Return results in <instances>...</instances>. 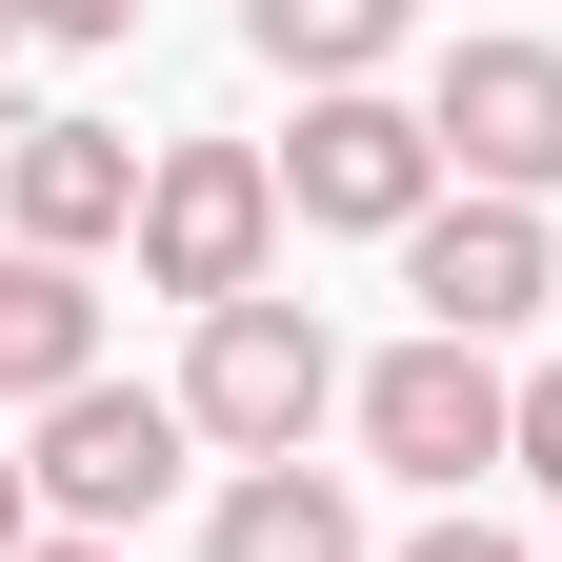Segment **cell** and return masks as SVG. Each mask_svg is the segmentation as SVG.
<instances>
[{"instance_id": "obj_1", "label": "cell", "mask_w": 562, "mask_h": 562, "mask_svg": "<svg viewBox=\"0 0 562 562\" xmlns=\"http://www.w3.org/2000/svg\"><path fill=\"white\" fill-rule=\"evenodd\" d=\"M442 121L422 101H382V81H341V101H302V140H281V222H341V241H422L442 222Z\"/></svg>"}, {"instance_id": "obj_2", "label": "cell", "mask_w": 562, "mask_h": 562, "mask_svg": "<svg viewBox=\"0 0 562 562\" xmlns=\"http://www.w3.org/2000/svg\"><path fill=\"white\" fill-rule=\"evenodd\" d=\"M322 402H341V341L281 302V281H261V302H222V322L181 341V422H201L222 462H302V442H322Z\"/></svg>"}, {"instance_id": "obj_3", "label": "cell", "mask_w": 562, "mask_h": 562, "mask_svg": "<svg viewBox=\"0 0 562 562\" xmlns=\"http://www.w3.org/2000/svg\"><path fill=\"white\" fill-rule=\"evenodd\" d=\"M341 402H362V462H382V482H422V503H462L482 462H522V382L482 362V341H382Z\"/></svg>"}, {"instance_id": "obj_4", "label": "cell", "mask_w": 562, "mask_h": 562, "mask_svg": "<svg viewBox=\"0 0 562 562\" xmlns=\"http://www.w3.org/2000/svg\"><path fill=\"white\" fill-rule=\"evenodd\" d=\"M261 261H281V161L261 140H161V181H140V281L161 302H261Z\"/></svg>"}, {"instance_id": "obj_5", "label": "cell", "mask_w": 562, "mask_h": 562, "mask_svg": "<svg viewBox=\"0 0 562 562\" xmlns=\"http://www.w3.org/2000/svg\"><path fill=\"white\" fill-rule=\"evenodd\" d=\"M422 121H442L462 201H562V41H442Z\"/></svg>"}, {"instance_id": "obj_6", "label": "cell", "mask_w": 562, "mask_h": 562, "mask_svg": "<svg viewBox=\"0 0 562 562\" xmlns=\"http://www.w3.org/2000/svg\"><path fill=\"white\" fill-rule=\"evenodd\" d=\"M181 442H201L181 402H140V382H81V402H41V422H21V482H41V522L121 542V522L181 482Z\"/></svg>"}, {"instance_id": "obj_7", "label": "cell", "mask_w": 562, "mask_h": 562, "mask_svg": "<svg viewBox=\"0 0 562 562\" xmlns=\"http://www.w3.org/2000/svg\"><path fill=\"white\" fill-rule=\"evenodd\" d=\"M402 302H422V341H522V322L562 302L542 201H442V222L402 241Z\"/></svg>"}, {"instance_id": "obj_8", "label": "cell", "mask_w": 562, "mask_h": 562, "mask_svg": "<svg viewBox=\"0 0 562 562\" xmlns=\"http://www.w3.org/2000/svg\"><path fill=\"white\" fill-rule=\"evenodd\" d=\"M140 181H161V161H140L121 121H21V140H0V222H21L41 261H101V241H140Z\"/></svg>"}, {"instance_id": "obj_9", "label": "cell", "mask_w": 562, "mask_h": 562, "mask_svg": "<svg viewBox=\"0 0 562 562\" xmlns=\"http://www.w3.org/2000/svg\"><path fill=\"white\" fill-rule=\"evenodd\" d=\"M81 382H101V281L41 261V241H0V402L41 422V402H81Z\"/></svg>"}, {"instance_id": "obj_10", "label": "cell", "mask_w": 562, "mask_h": 562, "mask_svg": "<svg viewBox=\"0 0 562 562\" xmlns=\"http://www.w3.org/2000/svg\"><path fill=\"white\" fill-rule=\"evenodd\" d=\"M201 562H362V503H341V462H241Z\"/></svg>"}, {"instance_id": "obj_11", "label": "cell", "mask_w": 562, "mask_h": 562, "mask_svg": "<svg viewBox=\"0 0 562 562\" xmlns=\"http://www.w3.org/2000/svg\"><path fill=\"white\" fill-rule=\"evenodd\" d=\"M402 21H422V0H241V41H261L281 81H302V101L382 81V60H402Z\"/></svg>"}, {"instance_id": "obj_12", "label": "cell", "mask_w": 562, "mask_h": 562, "mask_svg": "<svg viewBox=\"0 0 562 562\" xmlns=\"http://www.w3.org/2000/svg\"><path fill=\"white\" fill-rule=\"evenodd\" d=\"M522 482H542V503H562V362L522 382Z\"/></svg>"}, {"instance_id": "obj_13", "label": "cell", "mask_w": 562, "mask_h": 562, "mask_svg": "<svg viewBox=\"0 0 562 562\" xmlns=\"http://www.w3.org/2000/svg\"><path fill=\"white\" fill-rule=\"evenodd\" d=\"M140 0H21V41H121Z\"/></svg>"}, {"instance_id": "obj_14", "label": "cell", "mask_w": 562, "mask_h": 562, "mask_svg": "<svg viewBox=\"0 0 562 562\" xmlns=\"http://www.w3.org/2000/svg\"><path fill=\"white\" fill-rule=\"evenodd\" d=\"M402 562H522V542H503V522H462V503H442V522H422Z\"/></svg>"}, {"instance_id": "obj_15", "label": "cell", "mask_w": 562, "mask_h": 562, "mask_svg": "<svg viewBox=\"0 0 562 562\" xmlns=\"http://www.w3.org/2000/svg\"><path fill=\"white\" fill-rule=\"evenodd\" d=\"M0 562H41V482L21 462H0Z\"/></svg>"}, {"instance_id": "obj_16", "label": "cell", "mask_w": 562, "mask_h": 562, "mask_svg": "<svg viewBox=\"0 0 562 562\" xmlns=\"http://www.w3.org/2000/svg\"><path fill=\"white\" fill-rule=\"evenodd\" d=\"M41 562H121V542H81V522H41Z\"/></svg>"}, {"instance_id": "obj_17", "label": "cell", "mask_w": 562, "mask_h": 562, "mask_svg": "<svg viewBox=\"0 0 562 562\" xmlns=\"http://www.w3.org/2000/svg\"><path fill=\"white\" fill-rule=\"evenodd\" d=\"M0 41H21V0H0Z\"/></svg>"}]
</instances>
